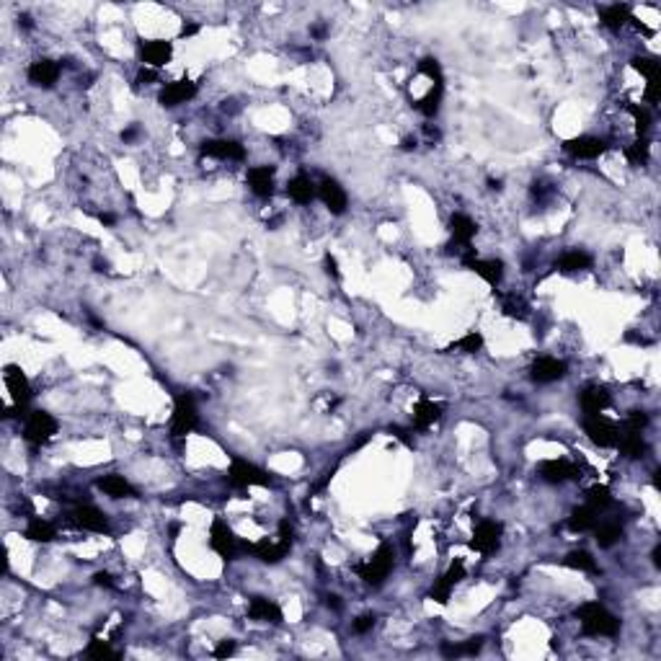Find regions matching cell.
I'll list each match as a JSON object with an SVG mask.
<instances>
[{
    "label": "cell",
    "instance_id": "1",
    "mask_svg": "<svg viewBox=\"0 0 661 661\" xmlns=\"http://www.w3.org/2000/svg\"><path fill=\"white\" fill-rule=\"evenodd\" d=\"M576 618H578V622H581V630H584L587 636L615 638L620 633V620L599 602L581 604V607L576 610Z\"/></svg>",
    "mask_w": 661,
    "mask_h": 661
},
{
    "label": "cell",
    "instance_id": "2",
    "mask_svg": "<svg viewBox=\"0 0 661 661\" xmlns=\"http://www.w3.org/2000/svg\"><path fill=\"white\" fill-rule=\"evenodd\" d=\"M390 571H393V548L388 543H380V548L372 553L370 561L356 566L359 578H362L364 584H370V587H380L382 581L388 578Z\"/></svg>",
    "mask_w": 661,
    "mask_h": 661
},
{
    "label": "cell",
    "instance_id": "3",
    "mask_svg": "<svg viewBox=\"0 0 661 661\" xmlns=\"http://www.w3.org/2000/svg\"><path fill=\"white\" fill-rule=\"evenodd\" d=\"M225 480L230 483L232 488H248V486H272L274 478L266 471H261L258 465L248 463V460H240L235 457L228 468V475Z\"/></svg>",
    "mask_w": 661,
    "mask_h": 661
},
{
    "label": "cell",
    "instance_id": "4",
    "mask_svg": "<svg viewBox=\"0 0 661 661\" xmlns=\"http://www.w3.org/2000/svg\"><path fill=\"white\" fill-rule=\"evenodd\" d=\"M199 424V413H197V403H194V398L191 396H179L174 403V416H171V434H174L176 439L186 437V434H191V431L197 429Z\"/></svg>",
    "mask_w": 661,
    "mask_h": 661
},
{
    "label": "cell",
    "instance_id": "5",
    "mask_svg": "<svg viewBox=\"0 0 661 661\" xmlns=\"http://www.w3.org/2000/svg\"><path fill=\"white\" fill-rule=\"evenodd\" d=\"M209 545H212V550H215L220 558H225V561H232V558L243 550V543H240L238 537H235V532L228 527V522L220 520V517H217V520L212 522V527H209Z\"/></svg>",
    "mask_w": 661,
    "mask_h": 661
},
{
    "label": "cell",
    "instance_id": "6",
    "mask_svg": "<svg viewBox=\"0 0 661 661\" xmlns=\"http://www.w3.org/2000/svg\"><path fill=\"white\" fill-rule=\"evenodd\" d=\"M57 429H60V424L52 413L32 411L29 413V419H26L24 439L26 442H32V445H47V442L57 434Z\"/></svg>",
    "mask_w": 661,
    "mask_h": 661
},
{
    "label": "cell",
    "instance_id": "7",
    "mask_svg": "<svg viewBox=\"0 0 661 661\" xmlns=\"http://www.w3.org/2000/svg\"><path fill=\"white\" fill-rule=\"evenodd\" d=\"M501 532H504V527H501L499 522H494V520L478 522L475 535H473V540H471V548H475V550L483 555L496 553L499 545H501Z\"/></svg>",
    "mask_w": 661,
    "mask_h": 661
},
{
    "label": "cell",
    "instance_id": "8",
    "mask_svg": "<svg viewBox=\"0 0 661 661\" xmlns=\"http://www.w3.org/2000/svg\"><path fill=\"white\" fill-rule=\"evenodd\" d=\"M584 431H587V437L594 442L597 447H615L618 445V426L612 422H607V419H602L599 413L597 416H587L584 419Z\"/></svg>",
    "mask_w": 661,
    "mask_h": 661
},
{
    "label": "cell",
    "instance_id": "9",
    "mask_svg": "<svg viewBox=\"0 0 661 661\" xmlns=\"http://www.w3.org/2000/svg\"><path fill=\"white\" fill-rule=\"evenodd\" d=\"M194 96H197V83H191L189 78H181V81L165 83L160 93H158V101H160V106L174 109L179 104H186Z\"/></svg>",
    "mask_w": 661,
    "mask_h": 661
},
{
    "label": "cell",
    "instance_id": "10",
    "mask_svg": "<svg viewBox=\"0 0 661 661\" xmlns=\"http://www.w3.org/2000/svg\"><path fill=\"white\" fill-rule=\"evenodd\" d=\"M318 197H321V202L326 207H328V212L330 215H344L347 212V204H349V199H347V191L341 189V183L336 181V179H321L318 181Z\"/></svg>",
    "mask_w": 661,
    "mask_h": 661
},
{
    "label": "cell",
    "instance_id": "11",
    "mask_svg": "<svg viewBox=\"0 0 661 661\" xmlns=\"http://www.w3.org/2000/svg\"><path fill=\"white\" fill-rule=\"evenodd\" d=\"M563 150H566L569 155L578 158V160H594V158H599L604 150H607V145H604V140H599V137L581 134V137H571V140L563 142Z\"/></svg>",
    "mask_w": 661,
    "mask_h": 661
},
{
    "label": "cell",
    "instance_id": "12",
    "mask_svg": "<svg viewBox=\"0 0 661 661\" xmlns=\"http://www.w3.org/2000/svg\"><path fill=\"white\" fill-rule=\"evenodd\" d=\"M70 522H73L75 527L88 529V532H106V529H109L106 514L101 512V509H96V506H91V504L75 506L73 512H70Z\"/></svg>",
    "mask_w": 661,
    "mask_h": 661
},
{
    "label": "cell",
    "instance_id": "13",
    "mask_svg": "<svg viewBox=\"0 0 661 661\" xmlns=\"http://www.w3.org/2000/svg\"><path fill=\"white\" fill-rule=\"evenodd\" d=\"M563 375H566V362L555 359V356H540V359H535L532 367H529V377L535 382H540V385L561 380Z\"/></svg>",
    "mask_w": 661,
    "mask_h": 661
},
{
    "label": "cell",
    "instance_id": "14",
    "mask_svg": "<svg viewBox=\"0 0 661 661\" xmlns=\"http://www.w3.org/2000/svg\"><path fill=\"white\" fill-rule=\"evenodd\" d=\"M140 55H142L145 67L158 70V67H163L165 62H171V57H174V44H171V41H163V39L142 41Z\"/></svg>",
    "mask_w": 661,
    "mask_h": 661
},
{
    "label": "cell",
    "instance_id": "15",
    "mask_svg": "<svg viewBox=\"0 0 661 661\" xmlns=\"http://www.w3.org/2000/svg\"><path fill=\"white\" fill-rule=\"evenodd\" d=\"M199 153L207 158H217V160H243L246 150L235 140H207L202 142Z\"/></svg>",
    "mask_w": 661,
    "mask_h": 661
},
{
    "label": "cell",
    "instance_id": "16",
    "mask_svg": "<svg viewBox=\"0 0 661 661\" xmlns=\"http://www.w3.org/2000/svg\"><path fill=\"white\" fill-rule=\"evenodd\" d=\"M6 385H8L11 396H13V401L18 405H29V401H32V385H29V377L21 372V367H16V364L6 367Z\"/></svg>",
    "mask_w": 661,
    "mask_h": 661
},
{
    "label": "cell",
    "instance_id": "17",
    "mask_svg": "<svg viewBox=\"0 0 661 661\" xmlns=\"http://www.w3.org/2000/svg\"><path fill=\"white\" fill-rule=\"evenodd\" d=\"M287 543H269V540H261V543H243V550L246 553H253L261 563H279L284 555L289 553Z\"/></svg>",
    "mask_w": 661,
    "mask_h": 661
},
{
    "label": "cell",
    "instance_id": "18",
    "mask_svg": "<svg viewBox=\"0 0 661 661\" xmlns=\"http://www.w3.org/2000/svg\"><path fill=\"white\" fill-rule=\"evenodd\" d=\"M26 75H29V81H32L34 85H39V88H52L60 78V65L55 62V60H36V62L29 65Z\"/></svg>",
    "mask_w": 661,
    "mask_h": 661
},
{
    "label": "cell",
    "instance_id": "19",
    "mask_svg": "<svg viewBox=\"0 0 661 661\" xmlns=\"http://www.w3.org/2000/svg\"><path fill=\"white\" fill-rule=\"evenodd\" d=\"M540 475L548 483H566V480H576L581 478L578 475V468L571 465L569 460H545L540 465Z\"/></svg>",
    "mask_w": 661,
    "mask_h": 661
},
{
    "label": "cell",
    "instance_id": "20",
    "mask_svg": "<svg viewBox=\"0 0 661 661\" xmlns=\"http://www.w3.org/2000/svg\"><path fill=\"white\" fill-rule=\"evenodd\" d=\"M248 186L261 199H269L274 194V168L272 165H256L248 171Z\"/></svg>",
    "mask_w": 661,
    "mask_h": 661
},
{
    "label": "cell",
    "instance_id": "21",
    "mask_svg": "<svg viewBox=\"0 0 661 661\" xmlns=\"http://www.w3.org/2000/svg\"><path fill=\"white\" fill-rule=\"evenodd\" d=\"M96 486H99L106 496H111V499H134V496H137V488L124 478V475H116V473L99 478L96 480Z\"/></svg>",
    "mask_w": 661,
    "mask_h": 661
},
{
    "label": "cell",
    "instance_id": "22",
    "mask_svg": "<svg viewBox=\"0 0 661 661\" xmlns=\"http://www.w3.org/2000/svg\"><path fill=\"white\" fill-rule=\"evenodd\" d=\"M578 403H581V408H584L587 416H597V413H602L604 408L612 403V398H610V393H607V388L592 385V388H587L581 396H578Z\"/></svg>",
    "mask_w": 661,
    "mask_h": 661
},
{
    "label": "cell",
    "instance_id": "23",
    "mask_svg": "<svg viewBox=\"0 0 661 661\" xmlns=\"http://www.w3.org/2000/svg\"><path fill=\"white\" fill-rule=\"evenodd\" d=\"M248 618L258 620V622H281V610H279V604H274L272 599L253 597V599L248 602Z\"/></svg>",
    "mask_w": 661,
    "mask_h": 661
},
{
    "label": "cell",
    "instance_id": "24",
    "mask_svg": "<svg viewBox=\"0 0 661 661\" xmlns=\"http://www.w3.org/2000/svg\"><path fill=\"white\" fill-rule=\"evenodd\" d=\"M287 194H289V199H295L298 204H310V202L318 197V186L310 181V176L300 174V176H295V179H289Z\"/></svg>",
    "mask_w": 661,
    "mask_h": 661
},
{
    "label": "cell",
    "instance_id": "25",
    "mask_svg": "<svg viewBox=\"0 0 661 661\" xmlns=\"http://www.w3.org/2000/svg\"><path fill=\"white\" fill-rule=\"evenodd\" d=\"M615 447H620V454L625 460H638L646 452V442L641 437V431H622V434H618V445Z\"/></svg>",
    "mask_w": 661,
    "mask_h": 661
},
{
    "label": "cell",
    "instance_id": "26",
    "mask_svg": "<svg viewBox=\"0 0 661 661\" xmlns=\"http://www.w3.org/2000/svg\"><path fill=\"white\" fill-rule=\"evenodd\" d=\"M471 269L483 281H488L491 287H496L501 281V277H504V261H499V258H475Z\"/></svg>",
    "mask_w": 661,
    "mask_h": 661
},
{
    "label": "cell",
    "instance_id": "27",
    "mask_svg": "<svg viewBox=\"0 0 661 661\" xmlns=\"http://www.w3.org/2000/svg\"><path fill=\"white\" fill-rule=\"evenodd\" d=\"M439 416H442V405L429 401V398H419V403L413 405V424H416L419 429L431 426Z\"/></svg>",
    "mask_w": 661,
    "mask_h": 661
},
{
    "label": "cell",
    "instance_id": "28",
    "mask_svg": "<svg viewBox=\"0 0 661 661\" xmlns=\"http://www.w3.org/2000/svg\"><path fill=\"white\" fill-rule=\"evenodd\" d=\"M450 230H452V238L457 246H471L473 235H475V230H478V225L473 223L468 215H452V220H450Z\"/></svg>",
    "mask_w": 661,
    "mask_h": 661
},
{
    "label": "cell",
    "instance_id": "29",
    "mask_svg": "<svg viewBox=\"0 0 661 661\" xmlns=\"http://www.w3.org/2000/svg\"><path fill=\"white\" fill-rule=\"evenodd\" d=\"M599 18L610 32H620L630 21V8L625 3H615V6H607V8L599 11Z\"/></svg>",
    "mask_w": 661,
    "mask_h": 661
},
{
    "label": "cell",
    "instance_id": "30",
    "mask_svg": "<svg viewBox=\"0 0 661 661\" xmlns=\"http://www.w3.org/2000/svg\"><path fill=\"white\" fill-rule=\"evenodd\" d=\"M597 514L592 506H578V509H573L569 517V522H566V527L571 529V532H587V529H594L597 524Z\"/></svg>",
    "mask_w": 661,
    "mask_h": 661
},
{
    "label": "cell",
    "instance_id": "31",
    "mask_svg": "<svg viewBox=\"0 0 661 661\" xmlns=\"http://www.w3.org/2000/svg\"><path fill=\"white\" fill-rule=\"evenodd\" d=\"M589 266H592V256H589V253H584V251H566V253L558 258L555 269H561V272L571 274V272L589 269Z\"/></svg>",
    "mask_w": 661,
    "mask_h": 661
},
{
    "label": "cell",
    "instance_id": "32",
    "mask_svg": "<svg viewBox=\"0 0 661 661\" xmlns=\"http://www.w3.org/2000/svg\"><path fill=\"white\" fill-rule=\"evenodd\" d=\"M483 648V636H475L465 643H442V656L457 659V656H475Z\"/></svg>",
    "mask_w": 661,
    "mask_h": 661
},
{
    "label": "cell",
    "instance_id": "33",
    "mask_svg": "<svg viewBox=\"0 0 661 661\" xmlns=\"http://www.w3.org/2000/svg\"><path fill=\"white\" fill-rule=\"evenodd\" d=\"M594 540L599 548H612L622 540V527L618 522H604V524H594Z\"/></svg>",
    "mask_w": 661,
    "mask_h": 661
},
{
    "label": "cell",
    "instance_id": "34",
    "mask_svg": "<svg viewBox=\"0 0 661 661\" xmlns=\"http://www.w3.org/2000/svg\"><path fill=\"white\" fill-rule=\"evenodd\" d=\"M26 537H29L32 543H52V540L57 537V529H55V524H50V522L32 520L26 524Z\"/></svg>",
    "mask_w": 661,
    "mask_h": 661
},
{
    "label": "cell",
    "instance_id": "35",
    "mask_svg": "<svg viewBox=\"0 0 661 661\" xmlns=\"http://www.w3.org/2000/svg\"><path fill=\"white\" fill-rule=\"evenodd\" d=\"M563 563H566L569 569H573V571H584V573H599V566H597V561L592 558V553H587V550H571V553L563 558Z\"/></svg>",
    "mask_w": 661,
    "mask_h": 661
},
{
    "label": "cell",
    "instance_id": "36",
    "mask_svg": "<svg viewBox=\"0 0 661 661\" xmlns=\"http://www.w3.org/2000/svg\"><path fill=\"white\" fill-rule=\"evenodd\" d=\"M442 96H445V83L442 85H431L429 88V93L424 96L419 104H416V109L422 111L424 116H437L439 114V106H442Z\"/></svg>",
    "mask_w": 661,
    "mask_h": 661
},
{
    "label": "cell",
    "instance_id": "37",
    "mask_svg": "<svg viewBox=\"0 0 661 661\" xmlns=\"http://www.w3.org/2000/svg\"><path fill=\"white\" fill-rule=\"evenodd\" d=\"M630 67L636 70V73L646 75V81H661V65L656 62V60L651 57H633L630 60Z\"/></svg>",
    "mask_w": 661,
    "mask_h": 661
},
{
    "label": "cell",
    "instance_id": "38",
    "mask_svg": "<svg viewBox=\"0 0 661 661\" xmlns=\"http://www.w3.org/2000/svg\"><path fill=\"white\" fill-rule=\"evenodd\" d=\"M612 504V494L607 486H592L587 491V506H592L594 512H602Z\"/></svg>",
    "mask_w": 661,
    "mask_h": 661
},
{
    "label": "cell",
    "instance_id": "39",
    "mask_svg": "<svg viewBox=\"0 0 661 661\" xmlns=\"http://www.w3.org/2000/svg\"><path fill=\"white\" fill-rule=\"evenodd\" d=\"M648 155H651V142L646 140V137H638V140L633 142V145H628V150H625V158H628L633 165H646Z\"/></svg>",
    "mask_w": 661,
    "mask_h": 661
},
{
    "label": "cell",
    "instance_id": "40",
    "mask_svg": "<svg viewBox=\"0 0 661 661\" xmlns=\"http://www.w3.org/2000/svg\"><path fill=\"white\" fill-rule=\"evenodd\" d=\"M628 111H630V116H633V122H636L638 137H643V134L648 132V127H651V111H648L646 106H638V104H630Z\"/></svg>",
    "mask_w": 661,
    "mask_h": 661
},
{
    "label": "cell",
    "instance_id": "41",
    "mask_svg": "<svg viewBox=\"0 0 661 661\" xmlns=\"http://www.w3.org/2000/svg\"><path fill=\"white\" fill-rule=\"evenodd\" d=\"M85 653L91 656V659L96 661H104V659H119V653L111 648V646L106 643V641H101V638H93L91 643H88V648H85Z\"/></svg>",
    "mask_w": 661,
    "mask_h": 661
},
{
    "label": "cell",
    "instance_id": "42",
    "mask_svg": "<svg viewBox=\"0 0 661 661\" xmlns=\"http://www.w3.org/2000/svg\"><path fill=\"white\" fill-rule=\"evenodd\" d=\"M419 73L426 75L434 85H442L445 83V75H442V65H439L434 57H424L422 62H419Z\"/></svg>",
    "mask_w": 661,
    "mask_h": 661
},
{
    "label": "cell",
    "instance_id": "43",
    "mask_svg": "<svg viewBox=\"0 0 661 661\" xmlns=\"http://www.w3.org/2000/svg\"><path fill=\"white\" fill-rule=\"evenodd\" d=\"M480 347H483V336L480 333H468V336H463V339L457 341L452 349H460L463 354H475V352H480Z\"/></svg>",
    "mask_w": 661,
    "mask_h": 661
},
{
    "label": "cell",
    "instance_id": "44",
    "mask_svg": "<svg viewBox=\"0 0 661 661\" xmlns=\"http://www.w3.org/2000/svg\"><path fill=\"white\" fill-rule=\"evenodd\" d=\"M465 578V563L463 561H452L450 563V569L442 573V578L439 581H445L447 587H454L457 581H463Z\"/></svg>",
    "mask_w": 661,
    "mask_h": 661
},
{
    "label": "cell",
    "instance_id": "45",
    "mask_svg": "<svg viewBox=\"0 0 661 661\" xmlns=\"http://www.w3.org/2000/svg\"><path fill=\"white\" fill-rule=\"evenodd\" d=\"M648 426V416L643 411H633L625 419V431H643Z\"/></svg>",
    "mask_w": 661,
    "mask_h": 661
},
{
    "label": "cell",
    "instance_id": "46",
    "mask_svg": "<svg viewBox=\"0 0 661 661\" xmlns=\"http://www.w3.org/2000/svg\"><path fill=\"white\" fill-rule=\"evenodd\" d=\"M450 592H452V587H447L445 581H437V584L431 587L429 597H431V599H434V602L447 604V602H450Z\"/></svg>",
    "mask_w": 661,
    "mask_h": 661
},
{
    "label": "cell",
    "instance_id": "47",
    "mask_svg": "<svg viewBox=\"0 0 661 661\" xmlns=\"http://www.w3.org/2000/svg\"><path fill=\"white\" fill-rule=\"evenodd\" d=\"M155 81H158V70H153V67H140V73L134 78V88L148 85V83H155Z\"/></svg>",
    "mask_w": 661,
    "mask_h": 661
},
{
    "label": "cell",
    "instance_id": "48",
    "mask_svg": "<svg viewBox=\"0 0 661 661\" xmlns=\"http://www.w3.org/2000/svg\"><path fill=\"white\" fill-rule=\"evenodd\" d=\"M279 540L281 543H287V545H292V540H295V527L289 524V520L279 522Z\"/></svg>",
    "mask_w": 661,
    "mask_h": 661
},
{
    "label": "cell",
    "instance_id": "49",
    "mask_svg": "<svg viewBox=\"0 0 661 661\" xmlns=\"http://www.w3.org/2000/svg\"><path fill=\"white\" fill-rule=\"evenodd\" d=\"M372 625H375V615H359L354 620V633H367L372 630Z\"/></svg>",
    "mask_w": 661,
    "mask_h": 661
},
{
    "label": "cell",
    "instance_id": "50",
    "mask_svg": "<svg viewBox=\"0 0 661 661\" xmlns=\"http://www.w3.org/2000/svg\"><path fill=\"white\" fill-rule=\"evenodd\" d=\"M230 653H235V643H232V641H223V643L215 648L217 659H225V656H230Z\"/></svg>",
    "mask_w": 661,
    "mask_h": 661
},
{
    "label": "cell",
    "instance_id": "51",
    "mask_svg": "<svg viewBox=\"0 0 661 661\" xmlns=\"http://www.w3.org/2000/svg\"><path fill=\"white\" fill-rule=\"evenodd\" d=\"M93 584H96V587H106V589L114 587V581H111V576H109L106 571H99V573L93 576Z\"/></svg>",
    "mask_w": 661,
    "mask_h": 661
},
{
    "label": "cell",
    "instance_id": "52",
    "mask_svg": "<svg viewBox=\"0 0 661 661\" xmlns=\"http://www.w3.org/2000/svg\"><path fill=\"white\" fill-rule=\"evenodd\" d=\"M326 272H328L330 277H336V279L341 277V274H339V264H336V258H333V256H326Z\"/></svg>",
    "mask_w": 661,
    "mask_h": 661
},
{
    "label": "cell",
    "instance_id": "53",
    "mask_svg": "<svg viewBox=\"0 0 661 661\" xmlns=\"http://www.w3.org/2000/svg\"><path fill=\"white\" fill-rule=\"evenodd\" d=\"M194 34H199V26L197 24H183V29H181V34H179V36H183V39H186V36H194Z\"/></svg>",
    "mask_w": 661,
    "mask_h": 661
},
{
    "label": "cell",
    "instance_id": "54",
    "mask_svg": "<svg viewBox=\"0 0 661 661\" xmlns=\"http://www.w3.org/2000/svg\"><path fill=\"white\" fill-rule=\"evenodd\" d=\"M651 561H653V566H656V569H661V545H653Z\"/></svg>",
    "mask_w": 661,
    "mask_h": 661
},
{
    "label": "cell",
    "instance_id": "55",
    "mask_svg": "<svg viewBox=\"0 0 661 661\" xmlns=\"http://www.w3.org/2000/svg\"><path fill=\"white\" fill-rule=\"evenodd\" d=\"M134 137H137V130H134V127H132V130H124V132H122V140L124 142H132Z\"/></svg>",
    "mask_w": 661,
    "mask_h": 661
},
{
    "label": "cell",
    "instance_id": "56",
    "mask_svg": "<svg viewBox=\"0 0 661 661\" xmlns=\"http://www.w3.org/2000/svg\"><path fill=\"white\" fill-rule=\"evenodd\" d=\"M99 220H101L104 225H114V223H116V217H114V215H109V212H101Z\"/></svg>",
    "mask_w": 661,
    "mask_h": 661
},
{
    "label": "cell",
    "instance_id": "57",
    "mask_svg": "<svg viewBox=\"0 0 661 661\" xmlns=\"http://www.w3.org/2000/svg\"><path fill=\"white\" fill-rule=\"evenodd\" d=\"M326 599H328V602H326L328 607H333V610H341V602H339V597H336V594L326 597Z\"/></svg>",
    "mask_w": 661,
    "mask_h": 661
},
{
    "label": "cell",
    "instance_id": "58",
    "mask_svg": "<svg viewBox=\"0 0 661 661\" xmlns=\"http://www.w3.org/2000/svg\"><path fill=\"white\" fill-rule=\"evenodd\" d=\"M424 132H426V137H429V140H439V132L434 130V127H429V124L424 127Z\"/></svg>",
    "mask_w": 661,
    "mask_h": 661
},
{
    "label": "cell",
    "instance_id": "59",
    "mask_svg": "<svg viewBox=\"0 0 661 661\" xmlns=\"http://www.w3.org/2000/svg\"><path fill=\"white\" fill-rule=\"evenodd\" d=\"M401 148H403V150H413V148H416V140H413V137H405Z\"/></svg>",
    "mask_w": 661,
    "mask_h": 661
},
{
    "label": "cell",
    "instance_id": "60",
    "mask_svg": "<svg viewBox=\"0 0 661 661\" xmlns=\"http://www.w3.org/2000/svg\"><path fill=\"white\" fill-rule=\"evenodd\" d=\"M18 21H21V26H24V29H32V26H34V24H32V16H26V13H24L21 18H18Z\"/></svg>",
    "mask_w": 661,
    "mask_h": 661
},
{
    "label": "cell",
    "instance_id": "61",
    "mask_svg": "<svg viewBox=\"0 0 661 661\" xmlns=\"http://www.w3.org/2000/svg\"><path fill=\"white\" fill-rule=\"evenodd\" d=\"M313 36H315V39H323V36H326V29H323V26H315Z\"/></svg>",
    "mask_w": 661,
    "mask_h": 661
},
{
    "label": "cell",
    "instance_id": "62",
    "mask_svg": "<svg viewBox=\"0 0 661 661\" xmlns=\"http://www.w3.org/2000/svg\"><path fill=\"white\" fill-rule=\"evenodd\" d=\"M488 186H491V189H501V181H499V179H488Z\"/></svg>",
    "mask_w": 661,
    "mask_h": 661
}]
</instances>
